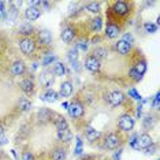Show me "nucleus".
Returning <instances> with one entry per match:
<instances>
[{
	"mask_svg": "<svg viewBox=\"0 0 160 160\" xmlns=\"http://www.w3.org/2000/svg\"><path fill=\"white\" fill-rule=\"evenodd\" d=\"M119 127L123 130V132H132L134 127V119L129 115H123L119 119Z\"/></svg>",
	"mask_w": 160,
	"mask_h": 160,
	"instance_id": "1",
	"label": "nucleus"
},
{
	"mask_svg": "<svg viewBox=\"0 0 160 160\" xmlns=\"http://www.w3.org/2000/svg\"><path fill=\"white\" fill-rule=\"evenodd\" d=\"M19 48L25 55H30V53H33V51L36 48V44L32 38H23L19 44Z\"/></svg>",
	"mask_w": 160,
	"mask_h": 160,
	"instance_id": "2",
	"label": "nucleus"
},
{
	"mask_svg": "<svg viewBox=\"0 0 160 160\" xmlns=\"http://www.w3.org/2000/svg\"><path fill=\"white\" fill-rule=\"evenodd\" d=\"M152 138L148 134H141V136L137 137L136 141V149H147L149 145H152Z\"/></svg>",
	"mask_w": 160,
	"mask_h": 160,
	"instance_id": "3",
	"label": "nucleus"
},
{
	"mask_svg": "<svg viewBox=\"0 0 160 160\" xmlns=\"http://www.w3.org/2000/svg\"><path fill=\"white\" fill-rule=\"evenodd\" d=\"M121 144V138H119L118 134H115V133H112V134H108L107 138H105V148H108V149H115V148H118V145Z\"/></svg>",
	"mask_w": 160,
	"mask_h": 160,
	"instance_id": "4",
	"label": "nucleus"
},
{
	"mask_svg": "<svg viewBox=\"0 0 160 160\" xmlns=\"http://www.w3.org/2000/svg\"><path fill=\"white\" fill-rule=\"evenodd\" d=\"M67 110H68L70 116H72V118H79V116L83 115V107H82V104H79V103H71L68 105Z\"/></svg>",
	"mask_w": 160,
	"mask_h": 160,
	"instance_id": "5",
	"label": "nucleus"
},
{
	"mask_svg": "<svg viewBox=\"0 0 160 160\" xmlns=\"http://www.w3.org/2000/svg\"><path fill=\"white\" fill-rule=\"evenodd\" d=\"M123 100H125V94H123L122 92H119V90H114L112 93L108 94V101H110L112 105L122 104Z\"/></svg>",
	"mask_w": 160,
	"mask_h": 160,
	"instance_id": "6",
	"label": "nucleus"
},
{
	"mask_svg": "<svg viewBox=\"0 0 160 160\" xmlns=\"http://www.w3.org/2000/svg\"><path fill=\"white\" fill-rule=\"evenodd\" d=\"M85 67L88 68L89 71L96 72V71H99V68H100V62L97 60L96 58L89 56V58H86V60H85Z\"/></svg>",
	"mask_w": 160,
	"mask_h": 160,
	"instance_id": "7",
	"label": "nucleus"
},
{
	"mask_svg": "<svg viewBox=\"0 0 160 160\" xmlns=\"http://www.w3.org/2000/svg\"><path fill=\"white\" fill-rule=\"evenodd\" d=\"M112 10H114V12L118 14V15H126V14L129 12V6H127L125 2H116L114 7H112Z\"/></svg>",
	"mask_w": 160,
	"mask_h": 160,
	"instance_id": "8",
	"label": "nucleus"
},
{
	"mask_svg": "<svg viewBox=\"0 0 160 160\" xmlns=\"http://www.w3.org/2000/svg\"><path fill=\"white\" fill-rule=\"evenodd\" d=\"M40 15H41V12H40V10L37 8V7H29V8H26V11H25V17L28 18L29 21H36L38 19Z\"/></svg>",
	"mask_w": 160,
	"mask_h": 160,
	"instance_id": "9",
	"label": "nucleus"
},
{
	"mask_svg": "<svg viewBox=\"0 0 160 160\" xmlns=\"http://www.w3.org/2000/svg\"><path fill=\"white\" fill-rule=\"evenodd\" d=\"M41 99L44 100V101H47V103H55V101L58 100V93L53 89H48L41 96Z\"/></svg>",
	"mask_w": 160,
	"mask_h": 160,
	"instance_id": "10",
	"label": "nucleus"
},
{
	"mask_svg": "<svg viewBox=\"0 0 160 160\" xmlns=\"http://www.w3.org/2000/svg\"><path fill=\"white\" fill-rule=\"evenodd\" d=\"M105 34H107L108 38H116L119 36V28L112 23L107 25V28H105Z\"/></svg>",
	"mask_w": 160,
	"mask_h": 160,
	"instance_id": "11",
	"label": "nucleus"
},
{
	"mask_svg": "<svg viewBox=\"0 0 160 160\" xmlns=\"http://www.w3.org/2000/svg\"><path fill=\"white\" fill-rule=\"evenodd\" d=\"M72 93V85H71V82H63L60 85V96L62 97H68L70 94Z\"/></svg>",
	"mask_w": 160,
	"mask_h": 160,
	"instance_id": "12",
	"label": "nucleus"
},
{
	"mask_svg": "<svg viewBox=\"0 0 160 160\" xmlns=\"http://www.w3.org/2000/svg\"><path fill=\"white\" fill-rule=\"evenodd\" d=\"M40 82H41L42 86H45V88H49V86L53 83L52 74H49V72H42V74L40 75Z\"/></svg>",
	"mask_w": 160,
	"mask_h": 160,
	"instance_id": "13",
	"label": "nucleus"
},
{
	"mask_svg": "<svg viewBox=\"0 0 160 160\" xmlns=\"http://www.w3.org/2000/svg\"><path fill=\"white\" fill-rule=\"evenodd\" d=\"M116 51H118L121 55H126V53H129V51H130V44L126 41H123V40H119V41L116 42Z\"/></svg>",
	"mask_w": 160,
	"mask_h": 160,
	"instance_id": "14",
	"label": "nucleus"
},
{
	"mask_svg": "<svg viewBox=\"0 0 160 160\" xmlns=\"http://www.w3.org/2000/svg\"><path fill=\"white\" fill-rule=\"evenodd\" d=\"M74 36H75V32L70 28H66L63 32H62V40L64 42H71L74 40Z\"/></svg>",
	"mask_w": 160,
	"mask_h": 160,
	"instance_id": "15",
	"label": "nucleus"
},
{
	"mask_svg": "<svg viewBox=\"0 0 160 160\" xmlns=\"http://www.w3.org/2000/svg\"><path fill=\"white\" fill-rule=\"evenodd\" d=\"M38 40L41 44L48 45V44H51V41H52V37H51V33L48 30H41L38 33Z\"/></svg>",
	"mask_w": 160,
	"mask_h": 160,
	"instance_id": "16",
	"label": "nucleus"
},
{
	"mask_svg": "<svg viewBox=\"0 0 160 160\" xmlns=\"http://www.w3.org/2000/svg\"><path fill=\"white\" fill-rule=\"evenodd\" d=\"M51 116H52V114H51V111L47 110V108H41V110L37 112V119L40 122H48L51 119Z\"/></svg>",
	"mask_w": 160,
	"mask_h": 160,
	"instance_id": "17",
	"label": "nucleus"
},
{
	"mask_svg": "<svg viewBox=\"0 0 160 160\" xmlns=\"http://www.w3.org/2000/svg\"><path fill=\"white\" fill-rule=\"evenodd\" d=\"M53 74L58 75V77H63V75L66 74V67H64V64L60 63V62H56V63L53 64Z\"/></svg>",
	"mask_w": 160,
	"mask_h": 160,
	"instance_id": "18",
	"label": "nucleus"
},
{
	"mask_svg": "<svg viewBox=\"0 0 160 160\" xmlns=\"http://www.w3.org/2000/svg\"><path fill=\"white\" fill-rule=\"evenodd\" d=\"M23 71H25V64L22 63V62H15V63L12 64L11 72L14 75H21Z\"/></svg>",
	"mask_w": 160,
	"mask_h": 160,
	"instance_id": "19",
	"label": "nucleus"
},
{
	"mask_svg": "<svg viewBox=\"0 0 160 160\" xmlns=\"http://www.w3.org/2000/svg\"><path fill=\"white\" fill-rule=\"evenodd\" d=\"M55 126L58 129V132H64V130H67V122L64 118H62V116H59V118L55 119Z\"/></svg>",
	"mask_w": 160,
	"mask_h": 160,
	"instance_id": "20",
	"label": "nucleus"
},
{
	"mask_svg": "<svg viewBox=\"0 0 160 160\" xmlns=\"http://www.w3.org/2000/svg\"><path fill=\"white\" fill-rule=\"evenodd\" d=\"M66 159V151L63 148H58L52 152V160H64Z\"/></svg>",
	"mask_w": 160,
	"mask_h": 160,
	"instance_id": "21",
	"label": "nucleus"
},
{
	"mask_svg": "<svg viewBox=\"0 0 160 160\" xmlns=\"http://www.w3.org/2000/svg\"><path fill=\"white\" fill-rule=\"evenodd\" d=\"M21 88H22L23 92L29 93V92H32V90H33L34 83H33V81H32V79H23V81L21 82Z\"/></svg>",
	"mask_w": 160,
	"mask_h": 160,
	"instance_id": "22",
	"label": "nucleus"
},
{
	"mask_svg": "<svg viewBox=\"0 0 160 160\" xmlns=\"http://www.w3.org/2000/svg\"><path fill=\"white\" fill-rule=\"evenodd\" d=\"M93 53H94L93 58H96V59L99 60V59H104V58H107L108 51L105 49V48H101V47H100V48H96V49H94Z\"/></svg>",
	"mask_w": 160,
	"mask_h": 160,
	"instance_id": "23",
	"label": "nucleus"
},
{
	"mask_svg": "<svg viewBox=\"0 0 160 160\" xmlns=\"http://www.w3.org/2000/svg\"><path fill=\"white\" fill-rule=\"evenodd\" d=\"M18 107H19L21 111H29L32 108V104H30V101H29L26 97H22V99L19 100V104H18Z\"/></svg>",
	"mask_w": 160,
	"mask_h": 160,
	"instance_id": "24",
	"label": "nucleus"
},
{
	"mask_svg": "<svg viewBox=\"0 0 160 160\" xmlns=\"http://www.w3.org/2000/svg\"><path fill=\"white\" fill-rule=\"evenodd\" d=\"M99 136H100V133L97 132L96 129H93V127H88V130H86V138H88L89 141H94Z\"/></svg>",
	"mask_w": 160,
	"mask_h": 160,
	"instance_id": "25",
	"label": "nucleus"
},
{
	"mask_svg": "<svg viewBox=\"0 0 160 160\" xmlns=\"http://www.w3.org/2000/svg\"><path fill=\"white\" fill-rule=\"evenodd\" d=\"M101 26H103V21H101V18H94L92 19V29L93 32H100L101 30Z\"/></svg>",
	"mask_w": 160,
	"mask_h": 160,
	"instance_id": "26",
	"label": "nucleus"
},
{
	"mask_svg": "<svg viewBox=\"0 0 160 160\" xmlns=\"http://www.w3.org/2000/svg\"><path fill=\"white\" fill-rule=\"evenodd\" d=\"M56 60V56L55 55H52V53H48V55H45L44 58H42V66H48V64H51L52 62H55Z\"/></svg>",
	"mask_w": 160,
	"mask_h": 160,
	"instance_id": "27",
	"label": "nucleus"
},
{
	"mask_svg": "<svg viewBox=\"0 0 160 160\" xmlns=\"http://www.w3.org/2000/svg\"><path fill=\"white\" fill-rule=\"evenodd\" d=\"M133 68L138 72V74L144 75V74H145V71H147V64H145L144 62H141V63H137V64H136V67H133Z\"/></svg>",
	"mask_w": 160,
	"mask_h": 160,
	"instance_id": "28",
	"label": "nucleus"
},
{
	"mask_svg": "<svg viewBox=\"0 0 160 160\" xmlns=\"http://www.w3.org/2000/svg\"><path fill=\"white\" fill-rule=\"evenodd\" d=\"M67 58H68V60H70L71 63H75V62L78 60V51L77 49H71L70 52H68Z\"/></svg>",
	"mask_w": 160,
	"mask_h": 160,
	"instance_id": "29",
	"label": "nucleus"
},
{
	"mask_svg": "<svg viewBox=\"0 0 160 160\" xmlns=\"http://www.w3.org/2000/svg\"><path fill=\"white\" fill-rule=\"evenodd\" d=\"M129 75H130V78L134 79L136 82H138V81H141V79H142V75L138 74V72H137L136 70H134V68H132V70L129 71Z\"/></svg>",
	"mask_w": 160,
	"mask_h": 160,
	"instance_id": "30",
	"label": "nucleus"
},
{
	"mask_svg": "<svg viewBox=\"0 0 160 160\" xmlns=\"http://www.w3.org/2000/svg\"><path fill=\"white\" fill-rule=\"evenodd\" d=\"M33 32V26H32L30 23H23L22 26H21V33L23 34H29Z\"/></svg>",
	"mask_w": 160,
	"mask_h": 160,
	"instance_id": "31",
	"label": "nucleus"
},
{
	"mask_svg": "<svg viewBox=\"0 0 160 160\" xmlns=\"http://www.w3.org/2000/svg\"><path fill=\"white\" fill-rule=\"evenodd\" d=\"M86 10H89L90 12H99L100 4L99 3H89V4L86 6Z\"/></svg>",
	"mask_w": 160,
	"mask_h": 160,
	"instance_id": "32",
	"label": "nucleus"
},
{
	"mask_svg": "<svg viewBox=\"0 0 160 160\" xmlns=\"http://www.w3.org/2000/svg\"><path fill=\"white\" fill-rule=\"evenodd\" d=\"M144 28H145V30H147L148 33H155V32L158 30V26H156L155 23H145Z\"/></svg>",
	"mask_w": 160,
	"mask_h": 160,
	"instance_id": "33",
	"label": "nucleus"
},
{
	"mask_svg": "<svg viewBox=\"0 0 160 160\" xmlns=\"http://www.w3.org/2000/svg\"><path fill=\"white\" fill-rule=\"evenodd\" d=\"M129 96H132L134 100H141V96L137 93L136 89H130V90H129Z\"/></svg>",
	"mask_w": 160,
	"mask_h": 160,
	"instance_id": "34",
	"label": "nucleus"
},
{
	"mask_svg": "<svg viewBox=\"0 0 160 160\" xmlns=\"http://www.w3.org/2000/svg\"><path fill=\"white\" fill-rule=\"evenodd\" d=\"M75 49H81V51H86L88 49V44L86 42H83V41H79L78 44H77V47H75Z\"/></svg>",
	"mask_w": 160,
	"mask_h": 160,
	"instance_id": "35",
	"label": "nucleus"
},
{
	"mask_svg": "<svg viewBox=\"0 0 160 160\" xmlns=\"http://www.w3.org/2000/svg\"><path fill=\"white\" fill-rule=\"evenodd\" d=\"M122 40L130 44V42H133V36H132V34H129V33H126L125 36H123V38H122Z\"/></svg>",
	"mask_w": 160,
	"mask_h": 160,
	"instance_id": "36",
	"label": "nucleus"
},
{
	"mask_svg": "<svg viewBox=\"0 0 160 160\" xmlns=\"http://www.w3.org/2000/svg\"><path fill=\"white\" fill-rule=\"evenodd\" d=\"M22 160H34V158L30 152H25L23 156H22Z\"/></svg>",
	"mask_w": 160,
	"mask_h": 160,
	"instance_id": "37",
	"label": "nucleus"
},
{
	"mask_svg": "<svg viewBox=\"0 0 160 160\" xmlns=\"http://www.w3.org/2000/svg\"><path fill=\"white\" fill-rule=\"evenodd\" d=\"M78 142H77V149H75V153H81V152H82V141L81 140H79V138H78Z\"/></svg>",
	"mask_w": 160,
	"mask_h": 160,
	"instance_id": "38",
	"label": "nucleus"
},
{
	"mask_svg": "<svg viewBox=\"0 0 160 160\" xmlns=\"http://www.w3.org/2000/svg\"><path fill=\"white\" fill-rule=\"evenodd\" d=\"M156 152V145H149V147L147 148V153H149V155H152V153H155Z\"/></svg>",
	"mask_w": 160,
	"mask_h": 160,
	"instance_id": "39",
	"label": "nucleus"
},
{
	"mask_svg": "<svg viewBox=\"0 0 160 160\" xmlns=\"http://www.w3.org/2000/svg\"><path fill=\"white\" fill-rule=\"evenodd\" d=\"M152 118H149V116H147V118L144 119V125H145V127H151L152 126Z\"/></svg>",
	"mask_w": 160,
	"mask_h": 160,
	"instance_id": "40",
	"label": "nucleus"
},
{
	"mask_svg": "<svg viewBox=\"0 0 160 160\" xmlns=\"http://www.w3.org/2000/svg\"><path fill=\"white\" fill-rule=\"evenodd\" d=\"M159 99H160V94L158 93L155 96V100H153V107L156 108V110H159Z\"/></svg>",
	"mask_w": 160,
	"mask_h": 160,
	"instance_id": "41",
	"label": "nucleus"
},
{
	"mask_svg": "<svg viewBox=\"0 0 160 160\" xmlns=\"http://www.w3.org/2000/svg\"><path fill=\"white\" fill-rule=\"evenodd\" d=\"M7 141H8V140L6 138L4 134H0V145H6V144H7Z\"/></svg>",
	"mask_w": 160,
	"mask_h": 160,
	"instance_id": "42",
	"label": "nucleus"
},
{
	"mask_svg": "<svg viewBox=\"0 0 160 160\" xmlns=\"http://www.w3.org/2000/svg\"><path fill=\"white\" fill-rule=\"evenodd\" d=\"M92 41H93V42H96V41H100V38H99V37H94V38L92 40Z\"/></svg>",
	"mask_w": 160,
	"mask_h": 160,
	"instance_id": "43",
	"label": "nucleus"
},
{
	"mask_svg": "<svg viewBox=\"0 0 160 160\" xmlns=\"http://www.w3.org/2000/svg\"><path fill=\"white\" fill-rule=\"evenodd\" d=\"M62 105H63V107H64V108H68V104H67V103H63V104H62Z\"/></svg>",
	"mask_w": 160,
	"mask_h": 160,
	"instance_id": "44",
	"label": "nucleus"
}]
</instances>
